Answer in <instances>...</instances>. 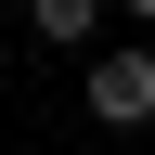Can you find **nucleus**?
Masks as SVG:
<instances>
[{"instance_id": "nucleus-3", "label": "nucleus", "mask_w": 155, "mask_h": 155, "mask_svg": "<svg viewBox=\"0 0 155 155\" xmlns=\"http://www.w3.org/2000/svg\"><path fill=\"white\" fill-rule=\"evenodd\" d=\"M129 13H142V26H155V0H129Z\"/></svg>"}, {"instance_id": "nucleus-2", "label": "nucleus", "mask_w": 155, "mask_h": 155, "mask_svg": "<svg viewBox=\"0 0 155 155\" xmlns=\"http://www.w3.org/2000/svg\"><path fill=\"white\" fill-rule=\"evenodd\" d=\"M26 26H39V39H91V26H104V0H26Z\"/></svg>"}, {"instance_id": "nucleus-1", "label": "nucleus", "mask_w": 155, "mask_h": 155, "mask_svg": "<svg viewBox=\"0 0 155 155\" xmlns=\"http://www.w3.org/2000/svg\"><path fill=\"white\" fill-rule=\"evenodd\" d=\"M91 116H104V129H142L155 116V52H104V65H91Z\"/></svg>"}]
</instances>
